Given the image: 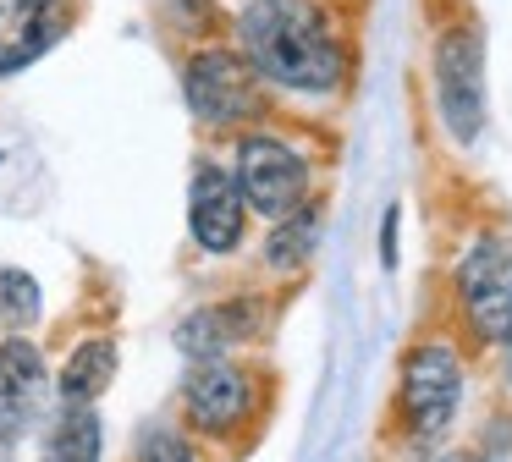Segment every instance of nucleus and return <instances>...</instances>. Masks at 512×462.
Wrapping results in <instances>:
<instances>
[{
    "label": "nucleus",
    "instance_id": "4468645a",
    "mask_svg": "<svg viewBox=\"0 0 512 462\" xmlns=\"http://www.w3.org/2000/svg\"><path fill=\"white\" fill-rule=\"evenodd\" d=\"M314 242H320V204H298L287 215H276V226L265 237V264L281 275L303 270L314 259Z\"/></svg>",
    "mask_w": 512,
    "mask_h": 462
},
{
    "label": "nucleus",
    "instance_id": "6ab92c4d",
    "mask_svg": "<svg viewBox=\"0 0 512 462\" xmlns=\"http://www.w3.org/2000/svg\"><path fill=\"white\" fill-rule=\"evenodd\" d=\"M441 462H485V457H479V451H446Z\"/></svg>",
    "mask_w": 512,
    "mask_h": 462
},
{
    "label": "nucleus",
    "instance_id": "f8f14e48",
    "mask_svg": "<svg viewBox=\"0 0 512 462\" xmlns=\"http://www.w3.org/2000/svg\"><path fill=\"white\" fill-rule=\"evenodd\" d=\"M105 457V424L89 402H61L39 440V462H100Z\"/></svg>",
    "mask_w": 512,
    "mask_h": 462
},
{
    "label": "nucleus",
    "instance_id": "2eb2a0df",
    "mask_svg": "<svg viewBox=\"0 0 512 462\" xmlns=\"http://www.w3.org/2000/svg\"><path fill=\"white\" fill-rule=\"evenodd\" d=\"M45 314V292L28 270H0V325L6 336H23L34 319Z\"/></svg>",
    "mask_w": 512,
    "mask_h": 462
},
{
    "label": "nucleus",
    "instance_id": "423d86ee",
    "mask_svg": "<svg viewBox=\"0 0 512 462\" xmlns=\"http://www.w3.org/2000/svg\"><path fill=\"white\" fill-rule=\"evenodd\" d=\"M232 182L243 193L248 209L259 215H287L309 198V160H303L292 143L270 138V132H248L237 138V154H232Z\"/></svg>",
    "mask_w": 512,
    "mask_h": 462
},
{
    "label": "nucleus",
    "instance_id": "20e7f679",
    "mask_svg": "<svg viewBox=\"0 0 512 462\" xmlns=\"http://www.w3.org/2000/svg\"><path fill=\"white\" fill-rule=\"evenodd\" d=\"M430 72H435V110H441L446 132L457 143H474L485 132V39H479V28H468V22L446 28L435 39Z\"/></svg>",
    "mask_w": 512,
    "mask_h": 462
},
{
    "label": "nucleus",
    "instance_id": "f03ea898",
    "mask_svg": "<svg viewBox=\"0 0 512 462\" xmlns=\"http://www.w3.org/2000/svg\"><path fill=\"white\" fill-rule=\"evenodd\" d=\"M182 99L204 127H248L265 116V77L243 61V50H193L182 66Z\"/></svg>",
    "mask_w": 512,
    "mask_h": 462
},
{
    "label": "nucleus",
    "instance_id": "39448f33",
    "mask_svg": "<svg viewBox=\"0 0 512 462\" xmlns=\"http://www.w3.org/2000/svg\"><path fill=\"white\" fill-rule=\"evenodd\" d=\"M457 308H463L479 341L501 347L512 336V237L485 231L463 248V259H457Z\"/></svg>",
    "mask_w": 512,
    "mask_h": 462
},
{
    "label": "nucleus",
    "instance_id": "ddd939ff",
    "mask_svg": "<svg viewBox=\"0 0 512 462\" xmlns=\"http://www.w3.org/2000/svg\"><path fill=\"white\" fill-rule=\"evenodd\" d=\"M111 380H116V341L89 336L67 352V363H61V374H56V391H61V402H89L94 407L111 391Z\"/></svg>",
    "mask_w": 512,
    "mask_h": 462
},
{
    "label": "nucleus",
    "instance_id": "9b49d317",
    "mask_svg": "<svg viewBox=\"0 0 512 462\" xmlns=\"http://www.w3.org/2000/svg\"><path fill=\"white\" fill-rule=\"evenodd\" d=\"M67 28V0H0V77L34 66Z\"/></svg>",
    "mask_w": 512,
    "mask_h": 462
},
{
    "label": "nucleus",
    "instance_id": "7ed1b4c3",
    "mask_svg": "<svg viewBox=\"0 0 512 462\" xmlns=\"http://www.w3.org/2000/svg\"><path fill=\"white\" fill-rule=\"evenodd\" d=\"M463 407V358L446 341L408 347L397 374V413L413 440H435Z\"/></svg>",
    "mask_w": 512,
    "mask_h": 462
},
{
    "label": "nucleus",
    "instance_id": "f257e3e1",
    "mask_svg": "<svg viewBox=\"0 0 512 462\" xmlns=\"http://www.w3.org/2000/svg\"><path fill=\"white\" fill-rule=\"evenodd\" d=\"M243 61L265 83L292 94H336L347 77V55L320 0H248L237 17Z\"/></svg>",
    "mask_w": 512,
    "mask_h": 462
},
{
    "label": "nucleus",
    "instance_id": "dca6fc26",
    "mask_svg": "<svg viewBox=\"0 0 512 462\" xmlns=\"http://www.w3.org/2000/svg\"><path fill=\"white\" fill-rule=\"evenodd\" d=\"M138 462H199V457H193V446L177 435V429L149 424L144 435H138Z\"/></svg>",
    "mask_w": 512,
    "mask_h": 462
},
{
    "label": "nucleus",
    "instance_id": "a211bd4d",
    "mask_svg": "<svg viewBox=\"0 0 512 462\" xmlns=\"http://www.w3.org/2000/svg\"><path fill=\"white\" fill-rule=\"evenodd\" d=\"M501 380H507V385H512V336H507V341H501Z\"/></svg>",
    "mask_w": 512,
    "mask_h": 462
},
{
    "label": "nucleus",
    "instance_id": "1a4fd4ad",
    "mask_svg": "<svg viewBox=\"0 0 512 462\" xmlns=\"http://www.w3.org/2000/svg\"><path fill=\"white\" fill-rule=\"evenodd\" d=\"M243 226H248V204L237 193L232 171L199 160L193 171V193H188V231L204 253H232L243 242Z\"/></svg>",
    "mask_w": 512,
    "mask_h": 462
},
{
    "label": "nucleus",
    "instance_id": "0eeeda50",
    "mask_svg": "<svg viewBox=\"0 0 512 462\" xmlns=\"http://www.w3.org/2000/svg\"><path fill=\"white\" fill-rule=\"evenodd\" d=\"M254 413V374L232 358H204L182 380V418L210 440H232Z\"/></svg>",
    "mask_w": 512,
    "mask_h": 462
},
{
    "label": "nucleus",
    "instance_id": "9d476101",
    "mask_svg": "<svg viewBox=\"0 0 512 462\" xmlns=\"http://www.w3.org/2000/svg\"><path fill=\"white\" fill-rule=\"evenodd\" d=\"M259 336V297H232V303H210V308H193L188 319H177L171 341L188 363L204 358H226L232 347Z\"/></svg>",
    "mask_w": 512,
    "mask_h": 462
},
{
    "label": "nucleus",
    "instance_id": "f3484780",
    "mask_svg": "<svg viewBox=\"0 0 512 462\" xmlns=\"http://www.w3.org/2000/svg\"><path fill=\"white\" fill-rule=\"evenodd\" d=\"M397 209L386 215V231H380V259H386V270H397Z\"/></svg>",
    "mask_w": 512,
    "mask_h": 462
},
{
    "label": "nucleus",
    "instance_id": "6e6552de",
    "mask_svg": "<svg viewBox=\"0 0 512 462\" xmlns=\"http://www.w3.org/2000/svg\"><path fill=\"white\" fill-rule=\"evenodd\" d=\"M50 407V369L45 352L28 336L0 341V446H17Z\"/></svg>",
    "mask_w": 512,
    "mask_h": 462
}]
</instances>
